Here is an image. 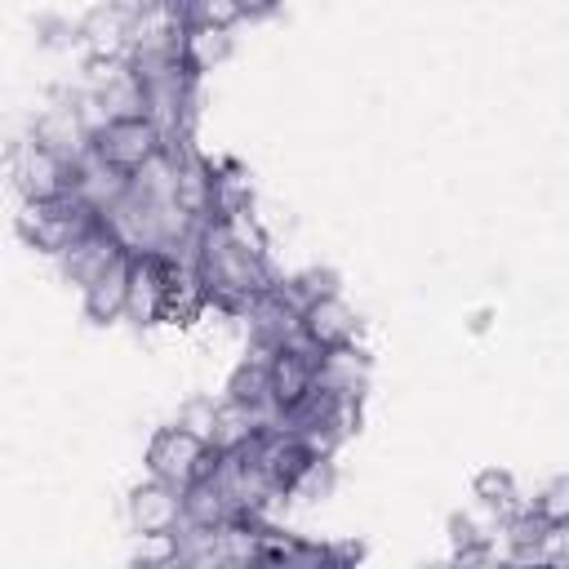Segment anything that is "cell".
Here are the masks:
<instances>
[{
	"mask_svg": "<svg viewBox=\"0 0 569 569\" xmlns=\"http://www.w3.org/2000/svg\"><path fill=\"white\" fill-rule=\"evenodd\" d=\"M98 222H102V213L89 209L76 191H62V196L40 200V204H22V213H18L22 240H27L31 249H40V253H53V258H58L76 236H84V231L98 227Z\"/></svg>",
	"mask_w": 569,
	"mask_h": 569,
	"instance_id": "obj_1",
	"label": "cell"
},
{
	"mask_svg": "<svg viewBox=\"0 0 569 569\" xmlns=\"http://www.w3.org/2000/svg\"><path fill=\"white\" fill-rule=\"evenodd\" d=\"M213 458H218L213 445L204 436H196L191 427H182V422L160 427L151 436V445H147V471L160 476V480H169V485H178V489H187L191 480L209 476L213 471Z\"/></svg>",
	"mask_w": 569,
	"mask_h": 569,
	"instance_id": "obj_2",
	"label": "cell"
},
{
	"mask_svg": "<svg viewBox=\"0 0 569 569\" xmlns=\"http://www.w3.org/2000/svg\"><path fill=\"white\" fill-rule=\"evenodd\" d=\"M169 147L164 129L151 120V116H129V120H107L98 133H93V151L124 169V173H138L142 164H151L160 151Z\"/></svg>",
	"mask_w": 569,
	"mask_h": 569,
	"instance_id": "obj_3",
	"label": "cell"
},
{
	"mask_svg": "<svg viewBox=\"0 0 569 569\" xmlns=\"http://www.w3.org/2000/svg\"><path fill=\"white\" fill-rule=\"evenodd\" d=\"M9 173H13V187H18L22 204H40V200H53V196L71 191V164L58 151H49L44 142H36V138L13 147Z\"/></svg>",
	"mask_w": 569,
	"mask_h": 569,
	"instance_id": "obj_4",
	"label": "cell"
},
{
	"mask_svg": "<svg viewBox=\"0 0 569 569\" xmlns=\"http://www.w3.org/2000/svg\"><path fill=\"white\" fill-rule=\"evenodd\" d=\"M187 520V507H182V489L160 480V476H147L142 485H133L129 493V525L138 538H169L178 525Z\"/></svg>",
	"mask_w": 569,
	"mask_h": 569,
	"instance_id": "obj_5",
	"label": "cell"
},
{
	"mask_svg": "<svg viewBox=\"0 0 569 569\" xmlns=\"http://www.w3.org/2000/svg\"><path fill=\"white\" fill-rule=\"evenodd\" d=\"M164 307H169V258L164 253H133L124 320H133V325H160L164 320Z\"/></svg>",
	"mask_w": 569,
	"mask_h": 569,
	"instance_id": "obj_6",
	"label": "cell"
},
{
	"mask_svg": "<svg viewBox=\"0 0 569 569\" xmlns=\"http://www.w3.org/2000/svg\"><path fill=\"white\" fill-rule=\"evenodd\" d=\"M316 387L342 400H360L369 391V356L356 342H338L325 347L316 356Z\"/></svg>",
	"mask_w": 569,
	"mask_h": 569,
	"instance_id": "obj_7",
	"label": "cell"
},
{
	"mask_svg": "<svg viewBox=\"0 0 569 569\" xmlns=\"http://www.w3.org/2000/svg\"><path fill=\"white\" fill-rule=\"evenodd\" d=\"M129 173L124 169H116V164H107L93 147L71 164V191L89 204V209H98V213H107L111 204H120L124 196H129Z\"/></svg>",
	"mask_w": 569,
	"mask_h": 569,
	"instance_id": "obj_8",
	"label": "cell"
},
{
	"mask_svg": "<svg viewBox=\"0 0 569 569\" xmlns=\"http://www.w3.org/2000/svg\"><path fill=\"white\" fill-rule=\"evenodd\" d=\"M120 253H129V249L111 236V227H107V222H98V227H89L84 236H76V240L58 253V267H62V276H67L71 284H80V289H84V284H89V280H93L111 258H120Z\"/></svg>",
	"mask_w": 569,
	"mask_h": 569,
	"instance_id": "obj_9",
	"label": "cell"
},
{
	"mask_svg": "<svg viewBox=\"0 0 569 569\" xmlns=\"http://www.w3.org/2000/svg\"><path fill=\"white\" fill-rule=\"evenodd\" d=\"M129 271H133V253H120V258H111V262L80 289L89 320H98V325L124 320V307H129Z\"/></svg>",
	"mask_w": 569,
	"mask_h": 569,
	"instance_id": "obj_10",
	"label": "cell"
},
{
	"mask_svg": "<svg viewBox=\"0 0 569 569\" xmlns=\"http://www.w3.org/2000/svg\"><path fill=\"white\" fill-rule=\"evenodd\" d=\"M302 329H307V338L325 351V347H338V342H356L360 316H356V307L333 289V293L316 298V302L302 311Z\"/></svg>",
	"mask_w": 569,
	"mask_h": 569,
	"instance_id": "obj_11",
	"label": "cell"
},
{
	"mask_svg": "<svg viewBox=\"0 0 569 569\" xmlns=\"http://www.w3.org/2000/svg\"><path fill=\"white\" fill-rule=\"evenodd\" d=\"M316 356L320 351H302V347L271 351V396L280 409H289L316 391Z\"/></svg>",
	"mask_w": 569,
	"mask_h": 569,
	"instance_id": "obj_12",
	"label": "cell"
},
{
	"mask_svg": "<svg viewBox=\"0 0 569 569\" xmlns=\"http://www.w3.org/2000/svg\"><path fill=\"white\" fill-rule=\"evenodd\" d=\"M129 36H133V22H129L111 0L98 4V9L76 27V40H80L93 58H124Z\"/></svg>",
	"mask_w": 569,
	"mask_h": 569,
	"instance_id": "obj_13",
	"label": "cell"
},
{
	"mask_svg": "<svg viewBox=\"0 0 569 569\" xmlns=\"http://www.w3.org/2000/svg\"><path fill=\"white\" fill-rule=\"evenodd\" d=\"M262 427H267V418H262L258 409H249V405H240V400L227 396V400L218 405V413H213L209 445H213L218 453H236V449H249Z\"/></svg>",
	"mask_w": 569,
	"mask_h": 569,
	"instance_id": "obj_14",
	"label": "cell"
},
{
	"mask_svg": "<svg viewBox=\"0 0 569 569\" xmlns=\"http://www.w3.org/2000/svg\"><path fill=\"white\" fill-rule=\"evenodd\" d=\"M182 507H187V525H200V529H218V525L240 516L236 502L227 498V489L213 480V471L182 489Z\"/></svg>",
	"mask_w": 569,
	"mask_h": 569,
	"instance_id": "obj_15",
	"label": "cell"
},
{
	"mask_svg": "<svg viewBox=\"0 0 569 569\" xmlns=\"http://www.w3.org/2000/svg\"><path fill=\"white\" fill-rule=\"evenodd\" d=\"M227 58H231V31H222V27H200V22H187V27H182V62H187L196 76L218 71Z\"/></svg>",
	"mask_w": 569,
	"mask_h": 569,
	"instance_id": "obj_16",
	"label": "cell"
},
{
	"mask_svg": "<svg viewBox=\"0 0 569 569\" xmlns=\"http://www.w3.org/2000/svg\"><path fill=\"white\" fill-rule=\"evenodd\" d=\"M471 493H476L480 507H485L489 516H498V520H507L511 511L525 507V502H520V489H516V476L502 471V467H485V471L471 480Z\"/></svg>",
	"mask_w": 569,
	"mask_h": 569,
	"instance_id": "obj_17",
	"label": "cell"
},
{
	"mask_svg": "<svg viewBox=\"0 0 569 569\" xmlns=\"http://www.w3.org/2000/svg\"><path fill=\"white\" fill-rule=\"evenodd\" d=\"M276 289H280V298H284L293 311H307L316 298H325V293H333V289H338V276H333V271L311 267V271H298V276L276 280Z\"/></svg>",
	"mask_w": 569,
	"mask_h": 569,
	"instance_id": "obj_18",
	"label": "cell"
},
{
	"mask_svg": "<svg viewBox=\"0 0 569 569\" xmlns=\"http://www.w3.org/2000/svg\"><path fill=\"white\" fill-rule=\"evenodd\" d=\"M182 18H187V22H200V27H222V31H231V27L244 18V4H240V0H182Z\"/></svg>",
	"mask_w": 569,
	"mask_h": 569,
	"instance_id": "obj_19",
	"label": "cell"
},
{
	"mask_svg": "<svg viewBox=\"0 0 569 569\" xmlns=\"http://www.w3.org/2000/svg\"><path fill=\"white\" fill-rule=\"evenodd\" d=\"M551 529H569V476H556V480H547L538 493H533V502H529Z\"/></svg>",
	"mask_w": 569,
	"mask_h": 569,
	"instance_id": "obj_20",
	"label": "cell"
},
{
	"mask_svg": "<svg viewBox=\"0 0 569 569\" xmlns=\"http://www.w3.org/2000/svg\"><path fill=\"white\" fill-rule=\"evenodd\" d=\"M213 413H218V405H213V400H187V405L178 409V422L209 440V431H213Z\"/></svg>",
	"mask_w": 569,
	"mask_h": 569,
	"instance_id": "obj_21",
	"label": "cell"
},
{
	"mask_svg": "<svg viewBox=\"0 0 569 569\" xmlns=\"http://www.w3.org/2000/svg\"><path fill=\"white\" fill-rule=\"evenodd\" d=\"M129 22H138V18H147V13H160L169 0H111Z\"/></svg>",
	"mask_w": 569,
	"mask_h": 569,
	"instance_id": "obj_22",
	"label": "cell"
},
{
	"mask_svg": "<svg viewBox=\"0 0 569 569\" xmlns=\"http://www.w3.org/2000/svg\"><path fill=\"white\" fill-rule=\"evenodd\" d=\"M244 4V18H267L280 9V0H240Z\"/></svg>",
	"mask_w": 569,
	"mask_h": 569,
	"instance_id": "obj_23",
	"label": "cell"
}]
</instances>
